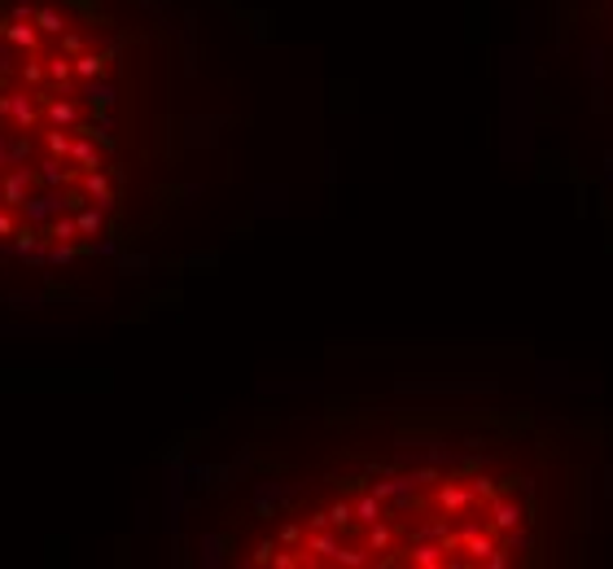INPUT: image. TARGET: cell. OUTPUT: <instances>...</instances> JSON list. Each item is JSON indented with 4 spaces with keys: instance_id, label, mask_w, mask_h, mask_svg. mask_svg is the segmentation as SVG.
I'll return each instance as SVG.
<instances>
[{
    "instance_id": "277c9868",
    "label": "cell",
    "mask_w": 613,
    "mask_h": 569,
    "mask_svg": "<svg viewBox=\"0 0 613 569\" xmlns=\"http://www.w3.org/2000/svg\"><path fill=\"white\" fill-rule=\"evenodd\" d=\"M79 189H84V198H88L93 207H102L105 215H114V210H119V193H114V184H110L105 167H97V171H84V175H79Z\"/></svg>"
},
{
    "instance_id": "7a4b0ae2",
    "label": "cell",
    "mask_w": 613,
    "mask_h": 569,
    "mask_svg": "<svg viewBox=\"0 0 613 569\" xmlns=\"http://www.w3.org/2000/svg\"><path fill=\"white\" fill-rule=\"evenodd\" d=\"M40 184H36V162L31 167H9V171H0V202L13 210H22V202L36 193Z\"/></svg>"
},
{
    "instance_id": "8992f818",
    "label": "cell",
    "mask_w": 613,
    "mask_h": 569,
    "mask_svg": "<svg viewBox=\"0 0 613 569\" xmlns=\"http://www.w3.org/2000/svg\"><path fill=\"white\" fill-rule=\"evenodd\" d=\"M70 162L79 167V171H97V167H105V158H102V141H93L88 132H75L70 136Z\"/></svg>"
},
{
    "instance_id": "5bb4252c",
    "label": "cell",
    "mask_w": 613,
    "mask_h": 569,
    "mask_svg": "<svg viewBox=\"0 0 613 569\" xmlns=\"http://www.w3.org/2000/svg\"><path fill=\"white\" fill-rule=\"evenodd\" d=\"M70 136H75V132H66V127H49V123H45V132H40V141H45V154L66 158V154H70Z\"/></svg>"
},
{
    "instance_id": "d6986e66",
    "label": "cell",
    "mask_w": 613,
    "mask_h": 569,
    "mask_svg": "<svg viewBox=\"0 0 613 569\" xmlns=\"http://www.w3.org/2000/svg\"><path fill=\"white\" fill-rule=\"evenodd\" d=\"M0 171H9V132H0Z\"/></svg>"
},
{
    "instance_id": "4fadbf2b",
    "label": "cell",
    "mask_w": 613,
    "mask_h": 569,
    "mask_svg": "<svg viewBox=\"0 0 613 569\" xmlns=\"http://www.w3.org/2000/svg\"><path fill=\"white\" fill-rule=\"evenodd\" d=\"M36 162V136L9 132V167H31Z\"/></svg>"
},
{
    "instance_id": "ac0fdd59",
    "label": "cell",
    "mask_w": 613,
    "mask_h": 569,
    "mask_svg": "<svg viewBox=\"0 0 613 569\" xmlns=\"http://www.w3.org/2000/svg\"><path fill=\"white\" fill-rule=\"evenodd\" d=\"M9 22H36V4H13V9H9Z\"/></svg>"
},
{
    "instance_id": "2e32d148",
    "label": "cell",
    "mask_w": 613,
    "mask_h": 569,
    "mask_svg": "<svg viewBox=\"0 0 613 569\" xmlns=\"http://www.w3.org/2000/svg\"><path fill=\"white\" fill-rule=\"evenodd\" d=\"M57 45H61L66 57H79V53L88 49V36H84V31H66V36H57Z\"/></svg>"
},
{
    "instance_id": "7c38bea8",
    "label": "cell",
    "mask_w": 613,
    "mask_h": 569,
    "mask_svg": "<svg viewBox=\"0 0 613 569\" xmlns=\"http://www.w3.org/2000/svg\"><path fill=\"white\" fill-rule=\"evenodd\" d=\"M75 224H79V241H84V237H102L105 232V210L93 207V202H84V207L75 210Z\"/></svg>"
},
{
    "instance_id": "3957f363",
    "label": "cell",
    "mask_w": 613,
    "mask_h": 569,
    "mask_svg": "<svg viewBox=\"0 0 613 569\" xmlns=\"http://www.w3.org/2000/svg\"><path fill=\"white\" fill-rule=\"evenodd\" d=\"M79 175L84 171L70 158H53V154L36 158V184L40 189H70V184H79Z\"/></svg>"
},
{
    "instance_id": "9a60e30c",
    "label": "cell",
    "mask_w": 613,
    "mask_h": 569,
    "mask_svg": "<svg viewBox=\"0 0 613 569\" xmlns=\"http://www.w3.org/2000/svg\"><path fill=\"white\" fill-rule=\"evenodd\" d=\"M79 255H84L79 241H53L49 246V267H66V263H75Z\"/></svg>"
},
{
    "instance_id": "ba28073f",
    "label": "cell",
    "mask_w": 613,
    "mask_h": 569,
    "mask_svg": "<svg viewBox=\"0 0 613 569\" xmlns=\"http://www.w3.org/2000/svg\"><path fill=\"white\" fill-rule=\"evenodd\" d=\"M36 27H40V36L57 40V36L70 31V13L61 4H36Z\"/></svg>"
},
{
    "instance_id": "5b68a950",
    "label": "cell",
    "mask_w": 613,
    "mask_h": 569,
    "mask_svg": "<svg viewBox=\"0 0 613 569\" xmlns=\"http://www.w3.org/2000/svg\"><path fill=\"white\" fill-rule=\"evenodd\" d=\"M45 123H49V127L75 132V127L84 123V105L75 102V97H57V93H53L49 102H45Z\"/></svg>"
},
{
    "instance_id": "9c48e42d",
    "label": "cell",
    "mask_w": 613,
    "mask_h": 569,
    "mask_svg": "<svg viewBox=\"0 0 613 569\" xmlns=\"http://www.w3.org/2000/svg\"><path fill=\"white\" fill-rule=\"evenodd\" d=\"M4 40L22 53H45V45H40L45 36H40L36 22H4Z\"/></svg>"
},
{
    "instance_id": "e0dca14e",
    "label": "cell",
    "mask_w": 613,
    "mask_h": 569,
    "mask_svg": "<svg viewBox=\"0 0 613 569\" xmlns=\"http://www.w3.org/2000/svg\"><path fill=\"white\" fill-rule=\"evenodd\" d=\"M356 517L359 521H377V517H381V504H377V495H372V500H359V504H356Z\"/></svg>"
},
{
    "instance_id": "8fae6325",
    "label": "cell",
    "mask_w": 613,
    "mask_h": 569,
    "mask_svg": "<svg viewBox=\"0 0 613 569\" xmlns=\"http://www.w3.org/2000/svg\"><path fill=\"white\" fill-rule=\"evenodd\" d=\"M18 84H22V88H45V84H49V79H45V53H27V57H22Z\"/></svg>"
},
{
    "instance_id": "52a82bcc",
    "label": "cell",
    "mask_w": 613,
    "mask_h": 569,
    "mask_svg": "<svg viewBox=\"0 0 613 569\" xmlns=\"http://www.w3.org/2000/svg\"><path fill=\"white\" fill-rule=\"evenodd\" d=\"M79 84V102L84 105H93V110H110V105L119 102V88L110 84V79H75Z\"/></svg>"
},
{
    "instance_id": "6da1fadb",
    "label": "cell",
    "mask_w": 613,
    "mask_h": 569,
    "mask_svg": "<svg viewBox=\"0 0 613 569\" xmlns=\"http://www.w3.org/2000/svg\"><path fill=\"white\" fill-rule=\"evenodd\" d=\"M66 210H70V207H66V189H36V193L22 202V210H18V215H22L31 228H45L49 219L66 215Z\"/></svg>"
},
{
    "instance_id": "30bf717a",
    "label": "cell",
    "mask_w": 613,
    "mask_h": 569,
    "mask_svg": "<svg viewBox=\"0 0 613 569\" xmlns=\"http://www.w3.org/2000/svg\"><path fill=\"white\" fill-rule=\"evenodd\" d=\"M70 61H75V79H102L105 66H110V57H105L102 49H97V53L84 49L79 57H70Z\"/></svg>"
}]
</instances>
